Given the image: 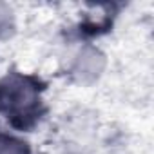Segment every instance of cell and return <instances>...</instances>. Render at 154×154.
<instances>
[{
    "instance_id": "obj_1",
    "label": "cell",
    "mask_w": 154,
    "mask_h": 154,
    "mask_svg": "<svg viewBox=\"0 0 154 154\" xmlns=\"http://www.w3.org/2000/svg\"><path fill=\"white\" fill-rule=\"evenodd\" d=\"M0 102L13 118H27L36 107L38 93L27 78L11 76L0 89Z\"/></svg>"
},
{
    "instance_id": "obj_2",
    "label": "cell",
    "mask_w": 154,
    "mask_h": 154,
    "mask_svg": "<svg viewBox=\"0 0 154 154\" xmlns=\"http://www.w3.org/2000/svg\"><path fill=\"white\" fill-rule=\"evenodd\" d=\"M105 67V58L100 51L93 49V47H85L78 58L74 62L72 72L80 82H93L94 78H98L100 72Z\"/></svg>"
},
{
    "instance_id": "obj_3",
    "label": "cell",
    "mask_w": 154,
    "mask_h": 154,
    "mask_svg": "<svg viewBox=\"0 0 154 154\" xmlns=\"http://www.w3.org/2000/svg\"><path fill=\"white\" fill-rule=\"evenodd\" d=\"M0 154H29V149L20 140L0 136Z\"/></svg>"
},
{
    "instance_id": "obj_4",
    "label": "cell",
    "mask_w": 154,
    "mask_h": 154,
    "mask_svg": "<svg viewBox=\"0 0 154 154\" xmlns=\"http://www.w3.org/2000/svg\"><path fill=\"white\" fill-rule=\"evenodd\" d=\"M13 31V13L8 6L0 4V36H8Z\"/></svg>"
}]
</instances>
